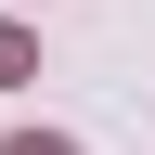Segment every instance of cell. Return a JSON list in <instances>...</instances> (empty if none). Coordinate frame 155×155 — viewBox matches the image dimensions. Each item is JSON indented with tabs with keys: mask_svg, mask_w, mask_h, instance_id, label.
Segmentation results:
<instances>
[{
	"mask_svg": "<svg viewBox=\"0 0 155 155\" xmlns=\"http://www.w3.org/2000/svg\"><path fill=\"white\" fill-rule=\"evenodd\" d=\"M26 65H39V52H26V26H0V91H13Z\"/></svg>",
	"mask_w": 155,
	"mask_h": 155,
	"instance_id": "cell-1",
	"label": "cell"
},
{
	"mask_svg": "<svg viewBox=\"0 0 155 155\" xmlns=\"http://www.w3.org/2000/svg\"><path fill=\"white\" fill-rule=\"evenodd\" d=\"M0 155H78V142H0Z\"/></svg>",
	"mask_w": 155,
	"mask_h": 155,
	"instance_id": "cell-2",
	"label": "cell"
}]
</instances>
